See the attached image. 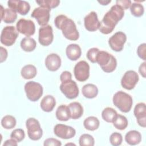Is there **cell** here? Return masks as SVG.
Returning <instances> with one entry per match:
<instances>
[{
    "label": "cell",
    "instance_id": "1",
    "mask_svg": "<svg viewBox=\"0 0 146 146\" xmlns=\"http://www.w3.org/2000/svg\"><path fill=\"white\" fill-rule=\"evenodd\" d=\"M124 15L123 9L117 5L112 6L110 10L104 15L100 22L99 31L104 34H108L112 32L115 27Z\"/></svg>",
    "mask_w": 146,
    "mask_h": 146
},
{
    "label": "cell",
    "instance_id": "2",
    "mask_svg": "<svg viewBox=\"0 0 146 146\" xmlns=\"http://www.w3.org/2000/svg\"><path fill=\"white\" fill-rule=\"evenodd\" d=\"M56 27L61 30L64 36L71 40L78 39L79 34L75 22L66 15L61 14L58 15L54 21Z\"/></svg>",
    "mask_w": 146,
    "mask_h": 146
},
{
    "label": "cell",
    "instance_id": "3",
    "mask_svg": "<svg viewBox=\"0 0 146 146\" xmlns=\"http://www.w3.org/2000/svg\"><path fill=\"white\" fill-rule=\"evenodd\" d=\"M96 63L100 66L102 70L107 73L113 72L117 66L116 58L104 51H99L96 56Z\"/></svg>",
    "mask_w": 146,
    "mask_h": 146
},
{
    "label": "cell",
    "instance_id": "4",
    "mask_svg": "<svg viewBox=\"0 0 146 146\" xmlns=\"http://www.w3.org/2000/svg\"><path fill=\"white\" fill-rule=\"evenodd\" d=\"M113 103L120 111L127 113L132 108L133 104L132 98L130 95L120 91L114 94Z\"/></svg>",
    "mask_w": 146,
    "mask_h": 146
},
{
    "label": "cell",
    "instance_id": "5",
    "mask_svg": "<svg viewBox=\"0 0 146 146\" xmlns=\"http://www.w3.org/2000/svg\"><path fill=\"white\" fill-rule=\"evenodd\" d=\"M25 91L27 98L31 102L38 100L43 94L42 85L34 81H30L25 85Z\"/></svg>",
    "mask_w": 146,
    "mask_h": 146
},
{
    "label": "cell",
    "instance_id": "6",
    "mask_svg": "<svg viewBox=\"0 0 146 146\" xmlns=\"http://www.w3.org/2000/svg\"><path fill=\"white\" fill-rule=\"evenodd\" d=\"M29 137L32 140H39L43 135V131L38 120L33 117L27 119L26 122Z\"/></svg>",
    "mask_w": 146,
    "mask_h": 146
},
{
    "label": "cell",
    "instance_id": "7",
    "mask_svg": "<svg viewBox=\"0 0 146 146\" xmlns=\"http://www.w3.org/2000/svg\"><path fill=\"white\" fill-rule=\"evenodd\" d=\"M18 33L13 26L5 27L1 34V42L5 46H11L15 42Z\"/></svg>",
    "mask_w": 146,
    "mask_h": 146
},
{
    "label": "cell",
    "instance_id": "8",
    "mask_svg": "<svg viewBox=\"0 0 146 146\" xmlns=\"http://www.w3.org/2000/svg\"><path fill=\"white\" fill-rule=\"evenodd\" d=\"M60 90L64 96L70 99L76 98L79 92L77 84L72 79L62 82L60 85Z\"/></svg>",
    "mask_w": 146,
    "mask_h": 146
},
{
    "label": "cell",
    "instance_id": "9",
    "mask_svg": "<svg viewBox=\"0 0 146 146\" xmlns=\"http://www.w3.org/2000/svg\"><path fill=\"white\" fill-rule=\"evenodd\" d=\"M74 73L77 80L79 82L87 80L90 76V66L88 63L84 60L79 61L74 67Z\"/></svg>",
    "mask_w": 146,
    "mask_h": 146
},
{
    "label": "cell",
    "instance_id": "10",
    "mask_svg": "<svg viewBox=\"0 0 146 146\" xmlns=\"http://www.w3.org/2000/svg\"><path fill=\"white\" fill-rule=\"evenodd\" d=\"M126 40V35L122 31H118L110 38L108 44L112 50L120 52L123 50Z\"/></svg>",
    "mask_w": 146,
    "mask_h": 146
},
{
    "label": "cell",
    "instance_id": "11",
    "mask_svg": "<svg viewBox=\"0 0 146 146\" xmlns=\"http://www.w3.org/2000/svg\"><path fill=\"white\" fill-rule=\"evenodd\" d=\"M16 27L19 33L25 35L27 37L34 35L35 32V24L33 21L29 19H19L16 24Z\"/></svg>",
    "mask_w": 146,
    "mask_h": 146
},
{
    "label": "cell",
    "instance_id": "12",
    "mask_svg": "<svg viewBox=\"0 0 146 146\" xmlns=\"http://www.w3.org/2000/svg\"><path fill=\"white\" fill-rule=\"evenodd\" d=\"M138 74L133 70H129L125 72L121 80V86L128 90H131L135 87L139 81Z\"/></svg>",
    "mask_w": 146,
    "mask_h": 146
},
{
    "label": "cell",
    "instance_id": "13",
    "mask_svg": "<svg viewBox=\"0 0 146 146\" xmlns=\"http://www.w3.org/2000/svg\"><path fill=\"white\" fill-rule=\"evenodd\" d=\"M50 10L48 9L39 6L33 10L31 16L37 21L40 26L42 27L45 26L47 25L50 19Z\"/></svg>",
    "mask_w": 146,
    "mask_h": 146
},
{
    "label": "cell",
    "instance_id": "14",
    "mask_svg": "<svg viewBox=\"0 0 146 146\" xmlns=\"http://www.w3.org/2000/svg\"><path fill=\"white\" fill-rule=\"evenodd\" d=\"M53 39L52 28L50 25L42 26L39 29L38 40L41 45L43 46L50 45L52 42Z\"/></svg>",
    "mask_w": 146,
    "mask_h": 146
},
{
    "label": "cell",
    "instance_id": "15",
    "mask_svg": "<svg viewBox=\"0 0 146 146\" xmlns=\"http://www.w3.org/2000/svg\"><path fill=\"white\" fill-rule=\"evenodd\" d=\"M54 132L56 136L63 139L72 138L76 133L74 128L62 124H56L54 128Z\"/></svg>",
    "mask_w": 146,
    "mask_h": 146
},
{
    "label": "cell",
    "instance_id": "16",
    "mask_svg": "<svg viewBox=\"0 0 146 146\" xmlns=\"http://www.w3.org/2000/svg\"><path fill=\"white\" fill-rule=\"evenodd\" d=\"M9 8L13 9L22 15H26L30 11V6L29 2L21 0H10L7 2Z\"/></svg>",
    "mask_w": 146,
    "mask_h": 146
},
{
    "label": "cell",
    "instance_id": "17",
    "mask_svg": "<svg viewBox=\"0 0 146 146\" xmlns=\"http://www.w3.org/2000/svg\"><path fill=\"white\" fill-rule=\"evenodd\" d=\"M84 26L89 31H95L99 28L100 22L97 14L95 11H91L87 14L84 19Z\"/></svg>",
    "mask_w": 146,
    "mask_h": 146
},
{
    "label": "cell",
    "instance_id": "18",
    "mask_svg": "<svg viewBox=\"0 0 146 146\" xmlns=\"http://www.w3.org/2000/svg\"><path fill=\"white\" fill-rule=\"evenodd\" d=\"M133 113L137 119V124L143 128L146 127V106L144 103L137 104L134 108Z\"/></svg>",
    "mask_w": 146,
    "mask_h": 146
},
{
    "label": "cell",
    "instance_id": "19",
    "mask_svg": "<svg viewBox=\"0 0 146 146\" xmlns=\"http://www.w3.org/2000/svg\"><path fill=\"white\" fill-rule=\"evenodd\" d=\"M45 65L49 71H55L61 66V59L56 54H50L46 58Z\"/></svg>",
    "mask_w": 146,
    "mask_h": 146
},
{
    "label": "cell",
    "instance_id": "20",
    "mask_svg": "<svg viewBox=\"0 0 146 146\" xmlns=\"http://www.w3.org/2000/svg\"><path fill=\"white\" fill-rule=\"evenodd\" d=\"M66 53L67 58L72 61L78 59L82 54L80 46L77 44H70L67 46Z\"/></svg>",
    "mask_w": 146,
    "mask_h": 146
},
{
    "label": "cell",
    "instance_id": "21",
    "mask_svg": "<svg viewBox=\"0 0 146 146\" xmlns=\"http://www.w3.org/2000/svg\"><path fill=\"white\" fill-rule=\"evenodd\" d=\"M1 7V20L6 23H12L14 22L17 18V12L10 8L4 9L2 5Z\"/></svg>",
    "mask_w": 146,
    "mask_h": 146
},
{
    "label": "cell",
    "instance_id": "22",
    "mask_svg": "<svg viewBox=\"0 0 146 146\" xmlns=\"http://www.w3.org/2000/svg\"><path fill=\"white\" fill-rule=\"evenodd\" d=\"M56 104V101L54 97L52 95H46L41 100L40 108L46 112H51L53 110Z\"/></svg>",
    "mask_w": 146,
    "mask_h": 146
},
{
    "label": "cell",
    "instance_id": "23",
    "mask_svg": "<svg viewBox=\"0 0 146 146\" xmlns=\"http://www.w3.org/2000/svg\"><path fill=\"white\" fill-rule=\"evenodd\" d=\"M68 107L70 112V117L72 119L80 118L83 113V108L80 103L77 102H72L69 104Z\"/></svg>",
    "mask_w": 146,
    "mask_h": 146
},
{
    "label": "cell",
    "instance_id": "24",
    "mask_svg": "<svg viewBox=\"0 0 146 146\" xmlns=\"http://www.w3.org/2000/svg\"><path fill=\"white\" fill-rule=\"evenodd\" d=\"M125 140L128 144L135 145L140 143L141 140V135L139 132L135 130H132L126 133L125 136Z\"/></svg>",
    "mask_w": 146,
    "mask_h": 146
},
{
    "label": "cell",
    "instance_id": "25",
    "mask_svg": "<svg viewBox=\"0 0 146 146\" xmlns=\"http://www.w3.org/2000/svg\"><path fill=\"white\" fill-rule=\"evenodd\" d=\"M82 92L85 98L88 99H92L97 96L98 94V89L95 85L88 83L85 84L83 87Z\"/></svg>",
    "mask_w": 146,
    "mask_h": 146
},
{
    "label": "cell",
    "instance_id": "26",
    "mask_svg": "<svg viewBox=\"0 0 146 146\" xmlns=\"http://www.w3.org/2000/svg\"><path fill=\"white\" fill-rule=\"evenodd\" d=\"M56 117L60 121H67L71 118L70 112L68 106L66 105H60L56 111Z\"/></svg>",
    "mask_w": 146,
    "mask_h": 146
},
{
    "label": "cell",
    "instance_id": "27",
    "mask_svg": "<svg viewBox=\"0 0 146 146\" xmlns=\"http://www.w3.org/2000/svg\"><path fill=\"white\" fill-rule=\"evenodd\" d=\"M36 46V41L30 37H25L23 38L21 42V47L26 52H31L34 51Z\"/></svg>",
    "mask_w": 146,
    "mask_h": 146
},
{
    "label": "cell",
    "instance_id": "28",
    "mask_svg": "<svg viewBox=\"0 0 146 146\" xmlns=\"http://www.w3.org/2000/svg\"><path fill=\"white\" fill-rule=\"evenodd\" d=\"M21 74L23 78L25 79H33L36 75L37 70L34 65L27 64L22 68Z\"/></svg>",
    "mask_w": 146,
    "mask_h": 146
},
{
    "label": "cell",
    "instance_id": "29",
    "mask_svg": "<svg viewBox=\"0 0 146 146\" xmlns=\"http://www.w3.org/2000/svg\"><path fill=\"white\" fill-rule=\"evenodd\" d=\"M99 120L95 116H89L87 117L83 122L84 127L89 131H95L99 127Z\"/></svg>",
    "mask_w": 146,
    "mask_h": 146
},
{
    "label": "cell",
    "instance_id": "30",
    "mask_svg": "<svg viewBox=\"0 0 146 146\" xmlns=\"http://www.w3.org/2000/svg\"><path fill=\"white\" fill-rule=\"evenodd\" d=\"M113 126L117 129L124 130L128 126V120L123 115H117L113 121Z\"/></svg>",
    "mask_w": 146,
    "mask_h": 146
},
{
    "label": "cell",
    "instance_id": "31",
    "mask_svg": "<svg viewBox=\"0 0 146 146\" xmlns=\"http://www.w3.org/2000/svg\"><path fill=\"white\" fill-rule=\"evenodd\" d=\"M117 115L116 111L111 107L104 108L102 112L103 119L107 123H112Z\"/></svg>",
    "mask_w": 146,
    "mask_h": 146
},
{
    "label": "cell",
    "instance_id": "32",
    "mask_svg": "<svg viewBox=\"0 0 146 146\" xmlns=\"http://www.w3.org/2000/svg\"><path fill=\"white\" fill-rule=\"evenodd\" d=\"M16 119L11 115H6L1 120L2 126L7 129L13 128L16 125Z\"/></svg>",
    "mask_w": 146,
    "mask_h": 146
},
{
    "label": "cell",
    "instance_id": "33",
    "mask_svg": "<svg viewBox=\"0 0 146 146\" xmlns=\"http://www.w3.org/2000/svg\"><path fill=\"white\" fill-rule=\"evenodd\" d=\"M130 11L131 14L136 17H140L142 16L144 12V9L143 6L139 3L134 2L131 3L130 6Z\"/></svg>",
    "mask_w": 146,
    "mask_h": 146
},
{
    "label": "cell",
    "instance_id": "34",
    "mask_svg": "<svg viewBox=\"0 0 146 146\" xmlns=\"http://www.w3.org/2000/svg\"><path fill=\"white\" fill-rule=\"evenodd\" d=\"M36 2L40 7H45L50 10L56 7L60 3V1L58 0H40L36 1Z\"/></svg>",
    "mask_w": 146,
    "mask_h": 146
},
{
    "label": "cell",
    "instance_id": "35",
    "mask_svg": "<svg viewBox=\"0 0 146 146\" xmlns=\"http://www.w3.org/2000/svg\"><path fill=\"white\" fill-rule=\"evenodd\" d=\"M79 142L80 146H93L95 144L94 137L91 135L86 133L80 136Z\"/></svg>",
    "mask_w": 146,
    "mask_h": 146
},
{
    "label": "cell",
    "instance_id": "36",
    "mask_svg": "<svg viewBox=\"0 0 146 146\" xmlns=\"http://www.w3.org/2000/svg\"><path fill=\"white\" fill-rule=\"evenodd\" d=\"M25 136V132L22 129L18 128L15 129L11 132L10 135V137L15 140L17 142H21L22 141Z\"/></svg>",
    "mask_w": 146,
    "mask_h": 146
},
{
    "label": "cell",
    "instance_id": "37",
    "mask_svg": "<svg viewBox=\"0 0 146 146\" xmlns=\"http://www.w3.org/2000/svg\"><path fill=\"white\" fill-rule=\"evenodd\" d=\"M110 141L112 145L118 146L121 145L123 141L122 135L120 133H112L110 137Z\"/></svg>",
    "mask_w": 146,
    "mask_h": 146
},
{
    "label": "cell",
    "instance_id": "38",
    "mask_svg": "<svg viewBox=\"0 0 146 146\" xmlns=\"http://www.w3.org/2000/svg\"><path fill=\"white\" fill-rule=\"evenodd\" d=\"M99 50L98 48H91L87 52V59L92 63H96V56L99 52Z\"/></svg>",
    "mask_w": 146,
    "mask_h": 146
},
{
    "label": "cell",
    "instance_id": "39",
    "mask_svg": "<svg viewBox=\"0 0 146 146\" xmlns=\"http://www.w3.org/2000/svg\"><path fill=\"white\" fill-rule=\"evenodd\" d=\"M146 44L145 43L140 44L137 49V54L140 58L145 60L146 59Z\"/></svg>",
    "mask_w": 146,
    "mask_h": 146
},
{
    "label": "cell",
    "instance_id": "40",
    "mask_svg": "<svg viewBox=\"0 0 146 146\" xmlns=\"http://www.w3.org/2000/svg\"><path fill=\"white\" fill-rule=\"evenodd\" d=\"M43 145L44 146H60L62 143L58 140L54 138H48L44 141Z\"/></svg>",
    "mask_w": 146,
    "mask_h": 146
},
{
    "label": "cell",
    "instance_id": "41",
    "mask_svg": "<svg viewBox=\"0 0 146 146\" xmlns=\"http://www.w3.org/2000/svg\"><path fill=\"white\" fill-rule=\"evenodd\" d=\"M116 5L121 7L123 10H127L130 7L131 1L129 0H117L116 1Z\"/></svg>",
    "mask_w": 146,
    "mask_h": 146
},
{
    "label": "cell",
    "instance_id": "42",
    "mask_svg": "<svg viewBox=\"0 0 146 146\" xmlns=\"http://www.w3.org/2000/svg\"><path fill=\"white\" fill-rule=\"evenodd\" d=\"M60 79L62 82H64L72 79V75L70 72L65 71H63L60 75Z\"/></svg>",
    "mask_w": 146,
    "mask_h": 146
},
{
    "label": "cell",
    "instance_id": "43",
    "mask_svg": "<svg viewBox=\"0 0 146 146\" xmlns=\"http://www.w3.org/2000/svg\"><path fill=\"white\" fill-rule=\"evenodd\" d=\"M0 50H1V60H0V62L2 63L3 62L6 60V58L7 57V51L3 47H0Z\"/></svg>",
    "mask_w": 146,
    "mask_h": 146
},
{
    "label": "cell",
    "instance_id": "44",
    "mask_svg": "<svg viewBox=\"0 0 146 146\" xmlns=\"http://www.w3.org/2000/svg\"><path fill=\"white\" fill-rule=\"evenodd\" d=\"M145 62H144L142 63L140 66H139V72L140 74V75L143 77L145 78L146 77V72H145Z\"/></svg>",
    "mask_w": 146,
    "mask_h": 146
},
{
    "label": "cell",
    "instance_id": "45",
    "mask_svg": "<svg viewBox=\"0 0 146 146\" xmlns=\"http://www.w3.org/2000/svg\"><path fill=\"white\" fill-rule=\"evenodd\" d=\"M17 141L13 139H10L9 140H7L5 141L3 144V146H17L18 145Z\"/></svg>",
    "mask_w": 146,
    "mask_h": 146
},
{
    "label": "cell",
    "instance_id": "46",
    "mask_svg": "<svg viewBox=\"0 0 146 146\" xmlns=\"http://www.w3.org/2000/svg\"><path fill=\"white\" fill-rule=\"evenodd\" d=\"M111 2V0L110 1H104V0H102V1H98V2L100 3L102 5H107L108 3H110Z\"/></svg>",
    "mask_w": 146,
    "mask_h": 146
},
{
    "label": "cell",
    "instance_id": "47",
    "mask_svg": "<svg viewBox=\"0 0 146 146\" xmlns=\"http://www.w3.org/2000/svg\"><path fill=\"white\" fill-rule=\"evenodd\" d=\"M75 145V144H73V143H68V144H66V145Z\"/></svg>",
    "mask_w": 146,
    "mask_h": 146
}]
</instances>
